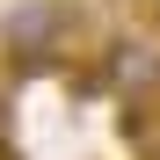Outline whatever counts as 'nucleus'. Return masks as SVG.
<instances>
[{"label":"nucleus","instance_id":"obj_1","mask_svg":"<svg viewBox=\"0 0 160 160\" xmlns=\"http://www.w3.org/2000/svg\"><path fill=\"white\" fill-rule=\"evenodd\" d=\"M95 37V22L80 0H15L0 15V51L22 73H66L80 66V44Z\"/></svg>","mask_w":160,"mask_h":160},{"label":"nucleus","instance_id":"obj_2","mask_svg":"<svg viewBox=\"0 0 160 160\" xmlns=\"http://www.w3.org/2000/svg\"><path fill=\"white\" fill-rule=\"evenodd\" d=\"M95 73H102V88L117 102H160V51L146 37H102Z\"/></svg>","mask_w":160,"mask_h":160}]
</instances>
